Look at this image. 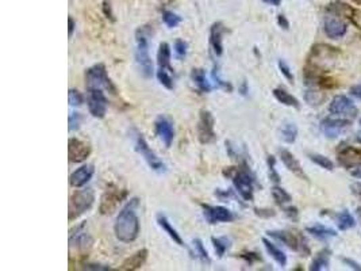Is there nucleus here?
Returning a JSON list of instances; mask_svg holds the SVG:
<instances>
[{"label": "nucleus", "instance_id": "obj_49", "mask_svg": "<svg viewBox=\"0 0 361 271\" xmlns=\"http://www.w3.org/2000/svg\"><path fill=\"white\" fill-rule=\"evenodd\" d=\"M277 25H279L281 29H284V30H288V29H290V22H288V19H287L285 15H283V14L277 15Z\"/></svg>", "mask_w": 361, "mask_h": 271}, {"label": "nucleus", "instance_id": "obj_56", "mask_svg": "<svg viewBox=\"0 0 361 271\" xmlns=\"http://www.w3.org/2000/svg\"><path fill=\"white\" fill-rule=\"evenodd\" d=\"M352 189H353V193H355V194L361 195V183L353 184V186H352Z\"/></svg>", "mask_w": 361, "mask_h": 271}, {"label": "nucleus", "instance_id": "obj_47", "mask_svg": "<svg viewBox=\"0 0 361 271\" xmlns=\"http://www.w3.org/2000/svg\"><path fill=\"white\" fill-rule=\"evenodd\" d=\"M103 14L106 16L107 19H110V21H115V18H114V14H112V7H111V1L110 0H104V3H103Z\"/></svg>", "mask_w": 361, "mask_h": 271}, {"label": "nucleus", "instance_id": "obj_33", "mask_svg": "<svg viewBox=\"0 0 361 271\" xmlns=\"http://www.w3.org/2000/svg\"><path fill=\"white\" fill-rule=\"evenodd\" d=\"M337 225H338L341 230L352 229L353 226L356 225V220L348 210H342L337 216Z\"/></svg>", "mask_w": 361, "mask_h": 271}, {"label": "nucleus", "instance_id": "obj_22", "mask_svg": "<svg viewBox=\"0 0 361 271\" xmlns=\"http://www.w3.org/2000/svg\"><path fill=\"white\" fill-rule=\"evenodd\" d=\"M149 256V251L146 248H141L137 252H134L133 255H130L128 259H125L123 263L119 266V270L122 271H133V270H139L141 267L146 263Z\"/></svg>", "mask_w": 361, "mask_h": 271}, {"label": "nucleus", "instance_id": "obj_4", "mask_svg": "<svg viewBox=\"0 0 361 271\" xmlns=\"http://www.w3.org/2000/svg\"><path fill=\"white\" fill-rule=\"evenodd\" d=\"M84 79H86L87 90L100 88V90H106L112 95L117 94V87L108 76L104 64H95L91 68H88L84 73Z\"/></svg>", "mask_w": 361, "mask_h": 271}, {"label": "nucleus", "instance_id": "obj_41", "mask_svg": "<svg viewBox=\"0 0 361 271\" xmlns=\"http://www.w3.org/2000/svg\"><path fill=\"white\" fill-rule=\"evenodd\" d=\"M173 51H175V54H176L179 60H184L187 57V53H188V44L184 41V40L179 38V40L175 41Z\"/></svg>", "mask_w": 361, "mask_h": 271}, {"label": "nucleus", "instance_id": "obj_1", "mask_svg": "<svg viewBox=\"0 0 361 271\" xmlns=\"http://www.w3.org/2000/svg\"><path fill=\"white\" fill-rule=\"evenodd\" d=\"M138 205H139L138 198H133L123 206L119 215L117 216V220L114 224V233L121 243L129 244L137 240L139 236L141 225L137 216Z\"/></svg>", "mask_w": 361, "mask_h": 271}, {"label": "nucleus", "instance_id": "obj_53", "mask_svg": "<svg viewBox=\"0 0 361 271\" xmlns=\"http://www.w3.org/2000/svg\"><path fill=\"white\" fill-rule=\"evenodd\" d=\"M239 92H241V95H244V97L248 95V92H249V86H248L246 80H244V82L241 83V86H239Z\"/></svg>", "mask_w": 361, "mask_h": 271}, {"label": "nucleus", "instance_id": "obj_13", "mask_svg": "<svg viewBox=\"0 0 361 271\" xmlns=\"http://www.w3.org/2000/svg\"><path fill=\"white\" fill-rule=\"evenodd\" d=\"M351 128V121L348 118H325L320 121V130L329 138H337Z\"/></svg>", "mask_w": 361, "mask_h": 271}, {"label": "nucleus", "instance_id": "obj_45", "mask_svg": "<svg viewBox=\"0 0 361 271\" xmlns=\"http://www.w3.org/2000/svg\"><path fill=\"white\" fill-rule=\"evenodd\" d=\"M277 65H279V69L281 72V75L288 80L290 83H294V75H292V71H291V68L288 67V64L283 60H279L277 62Z\"/></svg>", "mask_w": 361, "mask_h": 271}, {"label": "nucleus", "instance_id": "obj_36", "mask_svg": "<svg viewBox=\"0 0 361 271\" xmlns=\"http://www.w3.org/2000/svg\"><path fill=\"white\" fill-rule=\"evenodd\" d=\"M309 159H310L313 163H316V165H319L320 168L327 169V171H333V169H334V163H333L329 158L323 156V155L309 154Z\"/></svg>", "mask_w": 361, "mask_h": 271}, {"label": "nucleus", "instance_id": "obj_2", "mask_svg": "<svg viewBox=\"0 0 361 271\" xmlns=\"http://www.w3.org/2000/svg\"><path fill=\"white\" fill-rule=\"evenodd\" d=\"M152 34V30L149 26L138 27L135 30V61L139 68V72L145 79H150L154 73L153 69L152 57L149 54V37Z\"/></svg>", "mask_w": 361, "mask_h": 271}, {"label": "nucleus", "instance_id": "obj_54", "mask_svg": "<svg viewBox=\"0 0 361 271\" xmlns=\"http://www.w3.org/2000/svg\"><path fill=\"white\" fill-rule=\"evenodd\" d=\"M344 262H345L346 265H351L352 269H355V270H361V266L357 263V262L352 261V259H348V258H344Z\"/></svg>", "mask_w": 361, "mask_h": 271}, {"label": "nucleus", "instance_id": "obj_51", "mask_svg": "<svg viewBox=\"0 0 361 271\" xmlns=\"http://www.w3.org/2000/svg\"><path fill=\"white\" fill-rule=\"evenodd\" d=\"M351 94L353 95L355 98L357 99H360L361 101V84H356V86H353L351 88Z\"/></svg>", "mask_w": 361, "mask_h": 271}, {"label": "nucleus", "instance_id": "obj_20", "mask_svg": "<svg viewBox=\"0 0 361 271\" xmlns=\"http://www.w3.org/2000/svg\"><path fill=\"white\" fill-rule=\"evenodd\" d=\"M279 155L280 159H281V162H283V164L285 165V168L288 169L290 172H292L294 175H296V176L300 178V179L307 180V175L305 174V171L302 168L299 160H298L294 155L291 154L288 149H280Z\"/></svg>", "mask_w": 361, "mask_h": 271}, {"label": "nucleus", "instance_id": "obj_3", "mask_svg": "<svg viewBox=\"0 0 361 271\" xmlns=\"http://www.w3.org/2000/svg\"><path fill=\"white\" fill-rule=\"evenodd\" d=\"M95 204V191L91 187L77 190L76 193L69 197V206H68V218L69 221H75L83 216L86 212L91 209Z\"/></svg>", "mask_w": 361, "mask_h": 271}, {"label": "nucleus", "instance_id": "obj_15", "mask_svg": "<svg viewBox=\"0 0 361 271\" xmlns=\"http://www.w3.org/2000/svg\"><path fill=\"white\" fill-rule=\"evenodd\" d=\"M154 130L158 138L165 145V148H171L175 140V128H173L172 119L165 115H158L154 121Z\"/></svg>", "mask_w": 361, "mask_h": 271}, {"label": "nucleus", "instance_id": "obj_58", "mask_svg": "<svg viewBox=\"0 0 361 271\" xmlns=\"http://www.w3.org/2000/svg\"><path fill=\"white\" fill-rule=\"evenodd\" d=\"M356 141H357V143H360L361 144V133H359L356 136Z\"/></svg>", "mask_w": 361, "mask_h": 271}, {"label": "nucleus", "instance_id": "obj_52", "mask_svg": "<svg viewBox=\"0 0 361 271\" xmlns=\"http://www.w3.org/2000/svg\"><path fill=\"white\" fill-rule=\"evenodd\" d=\"M68 23H69V30H68V36H69V38H71V37L73 36V31H75V29H76V22H75V19H73L72 16H69V18H68Z\"/></svg>", "mask_w": 361, "mask_h": 271}, {"label": "nucleus", "instance_id": "obj_8", "mask_svg": "<svg viewBox=\"0 0 361 271\" xmlns=\"http://www.w3.org/2000/svg\"><path fill=\"white\" fill-rule=\"evenodd\" d=\"M215 126V119L211 111L209 110H200L199 113V121H198V138L202 144H211L217 140V134L214 130Z\"/></svg>", "mask_w": 361, "mask_h": 271}, {"label": "nucleus", "instance_id": "obj_5", "mask_svg": "<svg viewBox=\"0 0 361 271\" xmlns=\"http://www.w3.org/2000/svg\"><path fill=\"white\" fill-rule=\"evenodd\" d=\"M233 184L235 191L244 201H253L255 197V176L250 172V169L245 165L242 168L235 169L233 176Z\"/></svg>", "mask_w": 361, "mask_h": 271}, {"label": "nucleus", "instance_id": "obj_6", "mask_svg": "<svg viewBox=\"0 0 361 271\" xmlns=\"http://www.w3.org/2000/svg\"><path fill=\"white\" fill-rule=\"evenodd\" d=\"M135 151L138 152V155H141V158H143V160L146 162V164L153 171H156L158 174H163L167 171L165 163L154 154V151H152V148L149 147V144L146 143V140L141 133H137V136H135Z\"/></svg>", "mask_w": 361, "mask_h": 271}, {"label": "nucleus", "instance_id": "obj_14", "mask_svg": "<svg viewBox=\"0 0 361 271\" xmlns=\"http://www.w3.org/2000/svg\"><path fill=\"white\" fill-rule=\"evenodd\" d=\"M87 224L82 222L80 225L75 226L73 229L69 230V247L77 248V250H90L93 244V237H92L86 229Z\"/></svg>", "mask_w": 361, "mask_h": 271}, {"label": "nucleus", "instance_id": "obj_17", "mask_svg": "<svg viewBox=\"0 0 361 271\" xmlns=\"http://www.w3.org/2000/svg\"><path fill=\"white\" fill-rule=\"evenodd\" d=\"M93 174H95V167L92 164H84L69 175V184L75 189H82L92 179Z\"/></svg>", "mask_w": 361, "mask_h": 271}, {"label": "nucleus", "instance_id": "obj_35", "mask_svg": "<svg viewBox=\"0 0 361 271\" xmlns=\"http://www.w3.org/2000/svg\"><path fill=\"white\" fill-rule=\"evenodd\" d=\"M271 193H272L273 200H275V202L279 205V206H284V205L290 204L291 201H292V197H291L283 187H280L277 184H275V186L271 189Z\"/></svg>", "mask_w": 361, "mask_h": 271}, {"label": "nucleus", "instance_id": "obj_12", "mask_svg": "<svg viewBox=\"0 0 361 271\" xmlns=\"http://www.w3.org/2000/svg\"><path fill=\"white\" fill-rule=\"evenodd\" d=\"M91 145L80 138L71 137L68 140V158L71 163H83L91 155Z\"/></svg>", "mask_w": 361, "mask_h": 271}, {"label": "nucleus", "instance_id": "obj_30", "mask_svg": "<svg viewBox=\"0 0 361 271\" xmlns=\"http://www.w3.org/2000/svg\"><path fill=\"white\" fill-rule=\"evenodd\" d=\"M306 230L313 235L314 237H318V239H330V237H334L337 236V232L331 228H327L325 225H320V224H316V225L307 226Z\"/></svg>", "mask_w": 361, "mask_h": 271}, {"label": "nucleus", "instance_id": "obj_55", "mask_svg": "<svg viewBox=\"0 0 361 271\" xmlns=\"http://www.w3.org/2000/svg\"><path fill=\"white\" fill-rule=\"evenodd\" d=\"M285 213L290 216V217H295V216L298 215V212H296L295 208H287V209H285Z\"/></svg>", "mask_w": 361, "mask_h": 271}, {"label": "nucleus", "instance_id": "obj_57", "mask_svg": "<svg viewBox=\"0 0 361 271\" xmlns=\"http://www.w3.org/2000/svg\"><path fill=\"white\" fill-rule=\"evenodd\" d=\"M264 3H267V4H271V5H280V3H281V0H263Z\"/></svg>", "mask_w": 361, "mask_h": 271}, {"label": "nucleus", "instance_id": "obj_23", "mask_svg": "<svg viewBox=\"0 0 361 271\" xmlns=\"http://www.w3.org/2000/svg\"><path fill=\"white\" fill-rule=\"evenodd\" d=\"M156 218H157L158 226H160V228H161L169 237H171V240H172L175 244H178L179 247H185V243H184V240L181 239L180 233L171 225V222H169L168 218H167L165 216L160 213V215H157Z\"/></svg>", "mask_w": 361, "mask_h": 271}, {"label": "nucleus", "instance_id": "obj_40", "mask_svg": "<svg viewBox=\"0 0 361 271\" xmlns=\"http://www.w3.org/2000/svg\"><path fill=\"white\" fill-rule=\"evenodd\" d=\"M156 76H157L158 82H160V84H161L163 87H165L167 90H173L175 84H173V79L168 71L158 69L157 73H156Z\"/></svg>", "mask_w": 361, "mask_h": 271}, {"label": "nucleus", "instance_id": "obj_19", "mask_svg": "<svg viewBox=\"0 0 361 271\" xmlns=\"http://www.w3.org/2000/svg\"><path fill=\"white\" fill-rule=\"evenodd\" d=\"M268 235L276 240L281 241L292 251H299L302 247H305L302 237L294 235L292 232H288V230H270Z\"/></svg>", "mask_w": 361, "mask_h": 271}, {"label": "nucleus", "instance_id": "obj_10", "mask_svg": "<svg viewBox=\"0 0 361 271\" xmlns=\"http://www.w3.org/2000/svg\"><path fill=\"white\" fill-rule=\"evenodd\" d=\"M329 113L341 118H355L357 115V108L355 102L345 95H336L329 105Z\"/></svg>", "mask_w": 361, "mask_h": 271}, {"label": "nucleus", "instance_id": "obj_50", "mask_svg": "<svg viewBox=\"0 0 361 271\" xmlns=\"http://www.w3.org/2000/svg\"><path fill=\"white\" fill-rule=\"evenodd\" d=\"M351 175L352 176H355V178H357V179H361V163L356 164V165L352 167Z\"/></svg>", "mask_w": 361, "mask_h": 271}, {"label": "nucleus", "instance_id": "obj_48", "mask_svg": "<svg viewBox=\"0 0 361 271\" xmlns=\"http://www.w3.org/2000/svg\"><path fill=\"white\" fill-rule=\"evenodd\" d=\"M84 270H93V271H106V270H111L110 266H104V265H96V263H87L83 267Z\"/></svg>", "mask_w": 361, "mask_h": 271}, {"label": "nucleus", "instance_id": "obj_31", "mask_svg": "<svg viewBox=\"0 0 361 271\" xmlns=\"http://www.w3.org/2000/svg\"><path fill=\"white\" fill-rule=\"evenodd\" d=\"M280 137L287 144L295 143L296 137H298V128L295 123L287 122L280 128Z\"/></svg>", "mask_w": 361, "mask_h": 271}, {"label": "nucleus", "instance_id": "obj_25", "mask_svg": "<svg viewBox=\"0 0 361 271\" xmlns=\"http://www.w3.org/2000/svg\"><path fill=\"white\" fill-rule=\"evenodd\" d=\"M191 79H192L193 84L196 86L200 92H204V94H207L213 90L211 87V84L210 82L207 80V77H206V72L204 69L202 68H193L192 71H191Z\"/></svg>", "mask_w": 361, "mask_h": 271}, {"label": "nucleus", "instance_id": "obj_34", "mask_svg": "<svg viewBox=\"0 0 361 271\" xmlns=\"http://www.w3.org/2000/svg\"><path fill=\"white\" fill-rule=\"evenodd\" d=\"M326 99V94L325 92L319 91V90H314V88H310L305 92V101L310 106H320L322 103L325 102Z\"/></svg>", "mask_w": 361, "mask_h": 271}, {"label": "nucleus", "instance_id": "obj_60", "mask_svg": "<svg viewBox=\"0 0 361 271\" xmlns=\"http://www.w3.org/2000/svg\"><path fill=\"white\" fill-rule=\"evenodd\" d=\"M360 123H361V119H360Z\"/></svg>", "mask_w": 361, "mask_h": 271}, {"label": "nucleus", "instance_id": "obj_44", "mask_svg": "<svg viewBox=\"0 0 361 271\" xmlns=\"http://www.w3.org/2000/svg\"><path fill=\"white\" fill-rule=\"evenodd\" d=\"M213 79H214V82H215V84H217V87L224 88V90H226V91H229V92L233 91V86H231L229 82H225L224 79L219 76L218 68L217 67H214V69H213Z\"/></svg>", "mask_w": 361, "mask_h": 271}, {"label": "nucleus", "instance_id": "obj_7", "mask_svg": "<svg viewBox=\"0 0 361 271\" xmlns=\"http://www.w3.org/2000/svg\"><path fill=\"white\" fill-rule=\"evenodd\" d=\"M87 106H88V111L92 117L97 118V119H103L106 117L108 99L104 94V90H100V88L87 90Z\"/></svg>", "mask_w": 361, "mask_h": 271}, {"label": "nucleus", "instance_id": "obj_11", "mask_svg": "<svg viewBox=\"0 0 361 271\" xmlns=\"http://www.w3.org/2000/svg\"><path fill=\"white\" fill-rule=\"evenodd\" d=\"M202 208H203L204 218L211 225L219 222H231L237 218V216L225 206H211V205L203 204Z\"/></svg>", "mask_w": 361, "mask_h": 271}, {"label": "nucleus", "instance_id": "obj_46", "mask_svg": "<svg viewBox=\"0 0 361 271\" xmlns=\"http://www.w3.org/2000/svg\"><path fill=\"white\" fill-rule=\"evenodd\" d=\"M239 258H242V259L248 262L249 265L255 263V262L261 261L260 255L259 254H256V252H242V254H239Z\"/></svg>", "mask_w": 361, "mask_h": 271}, {"label": "nucleus", "instance_id": "obj_59", "mask_svg": "<svg viewBox=\"0 0 361 271\" xmlns=\"http://www.w3.org/2000/svg\"><path fill=\"white\" fill-rule=\"evenodd\" d=\"M352 1H353V3H356V4L361 5V0H352Z\"/></svg>", "mask_w": 361, "mask_h": 271}, {"label": "nucleus", "instance_id": "obj_18", "mask_svg": "<svg viewBox=\"0 0 361 271\" xmlns=\"http://www.w3.org/2000/svg\"><path fill=\"white\" fill-rule=\"evenodd\" d=\"M337 155H338L340 163L348 168H352L353 165L361 163V149L355 148L352 145H342L337 151Z\"/></svg>", "mask_w": 361, "mask_h": 271}, {"label": "nucleus", "instance_id": "obj_38", "mask_svg": "<svg viewBox=\"0 0 361 271\" xmlns=\"http://www.w3.org/2000/svg\"><path fill=\"white\" fill-rule=\"evenodd\" d=\"M163 21L165 25L168 26L169 29H175V27H178L180 23H181V16L178 15V14H175L173 11H168L165 10L163 11Z\"/></svg>", "mask_w": 361, "mask_h": 271}, {"label": "nucleus", "instance_id": "obj_16", "mask_svg": "<svg viewBox=\"0 0 361 271\" xmlns=\"http://www.w3.org/2000/svg\"><path fill=\"white\" fill-rule=\"evenodd\" d=\"M348 25L338 16H326L323 22V31L325 34L331 40H338L346 34Z\"/></svg>", "mask_w": 361, "mask_h": 271}, {"label": "nucleus", "instance_id": "obj_32", "mask_svg": "<svg viewBox=\"0 0 361 271\" xmlns=\"http://www.w3.org/2000/svg\"><path fill=\"white\" fill-rule=\"evenodd\" d=\"M211 243H213L214 251L218 258H224V255L227 252V250L231 246V240L226 236H221V237H211Z\"/></svg>", "mask_w": 361, "mask_h": 271}, {"label": "nucleus", "instance_id": "obj_9", "mask_svg": "<svg viewBox=\"0 0 361 271\" xmlns=\"http://www.w3.org/2000/svg\"><path fill=\"white\" fill-rule=\"evenodd\" d=\"M128 195L126 190L119 189H107L104 194L100 198V204H99V213L103 216H110L114 212H117L118 206L122 202Z\"/></svg>", "mask_w": 361, "mask_h": 271}, {"label": "nucleus", "instance_id": "obj_43", "mask_svg": "<svg viewBox=\"0 0 361 271\" xmlns=\"http://www.w3.org/2000/svg\"><path fill=\"white\" fill-rule=\"evenodd\" d=\"M83 115L80 113H71L69 114V118H68V123H69V132H73V130H77L80 129L83 123Z\"/></svg>", "mask_w": 361, "mask_h": 271}, {"label": "nucleus", "instance_id": "obj_21", "mask_svg": "<svg viewBox=\"0 0 361 271\" xmlns=\"http://www.w3.org/2000/svg\"><path fill=\"white\" fill-rule=\"evenodd\" d=\"M224 33L225 26L222 22H215L210 29V45L217 57H221L224 54V42H222Z\"/></svg>", "mask_w": 361, "mask_h": 271}, {"label": "nucleus", "instance_id": "obj_28", "mask_svg": "<svg viewBox=\"0 0 361 271\" xmlns=\"http://www.w3.org/2000/svg\"><path fill=\"white\" fill-rule=\"evenodd\" d=\"M327 11L338 18H352L355 12L351 5L342 3V1H331L330 4L327 5Z\"/></svg>", "mask_w": 361, "mask_h": 271}, {"label": "nucleus", "instance_id": "obj_39", "mask_svg": "<svg viewBox=\"0 0 361 271\" xmlns=\"http://www.w3.org/2000/svg\"><path fill=\"white\" fill-rule=\"evenodd\" d=\"M68 102L72 108H80L83 103L86 102V98L82 92L76 90V88H71L68 91Z\"/></svg>", "mask_w": 361, "mask_h": 271}, {"label": "nucleus", "instance_id": "obj_27", "mask_svg": "<svg viewBox=\"0 0 361 271\" xmlns=\"http://www.w3.org/2000/svg\"><path fill=\"white\" fill-rule=\"evenodd\" d=\"M272 94H273V97L277 99V102H280L281 105L288 106V108H300L299 101H298L294 95H291L290 92L285 91L284 88H275V90L272 91Z\"/></svg>", "mask_w": 361, "mask_h": 271}, {"label": "nucleus", "instance_id": "obj_24", "mask_svg": "<svg viewBox=\"0 0 361 271\" xmlns=\"http://www.w3.org/2000/svg\"><path fill=\"white\" fill-rule=\"evenodd\" d=\"M171 57H172V51H171V46L167 42H161L158 46L157 52V64L158 69H164V71H168L172 73L173 68L171 65Z\"/></svg>", "mask_w": 361, "mask_h": 271}, {"label": "nucleus", "instance_id": "obj_37", "mask_svg": "<svg viewBox=\"0 0 361 271\" xmlns=\"http://www.w3.org/2000/svg\"><path fill=\"white\" fill-rule=\"evenodd\" d=\"M193 247H195V254H196V256L202 261V263H204V265H210V263H211V259H210L209 252L206 250L203 241L200 240V239H195V240H193Z\"/></svg>", "mask_w": 361, "mask_h": 271}, {"label": "nucleus", "instance_id": "obj_42", "mask_svg": "<svg viewBox=\"0 0 361 271\" xmlns=\"http://www.w3.org/2000/svg\"><path fill=\"white\" fill-rule=\"evenodd\" d=\"M268 172H270V178L273 183L279 184L280 183V175L279 172L276 171V159L275 156H268Z\"/></svg>", "mask_w": 361, "mask_h": 271}, {"label": "nucleus", "instance_id": "obj_26", "mask_svg": "<svg viewBox=\"0 0 361 271\" xmlns=\"http://www.w3.org/2000/svg\"><path fill=\"white\" fill-rule=\"evenodd\" d=\"M263 244H264L267 252L273 258V261H275L280 267L287 266V256H285V254L283 251L280 250V248H277L272 241L268 240V239H265V237L263 239Z\"/></svg>", "mask_w": 361, "mask_h": 271}, {"label": "nucleus", "instance_id": "obj_29", "mask_svg": "<svg viewBox=\"0 0 361 271\" xmlns=\"http://www.w3.org/2000/svg\"><path fill=\"white\" fill-rule=\"evenodd\" d=\"M329 263H330V251L326 248V250H322L320 252H318V255L314 258V261L311 262L310 270H326V269H329Z\"/></svg>", "mask_w": 361, "mask_h": 271}]
</instances>
